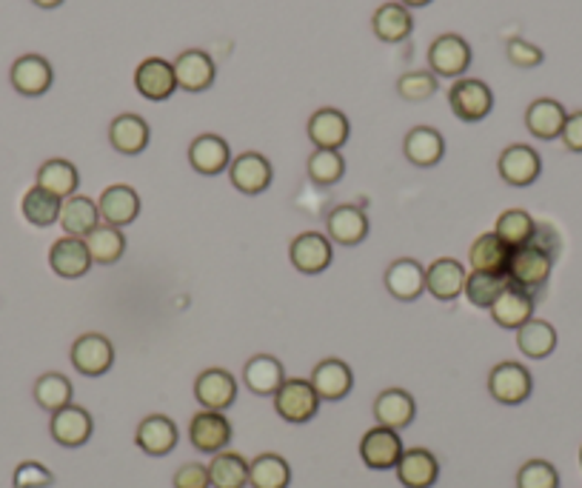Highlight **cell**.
Listing matches in <instances>:
<instances>
[{
  "label": "cell",
  "mask_w": 582,
  "mask_h": 488,
  "mask_svg": "<svg viewBox=\"0 0 582 488\" xmlns=\"http://www.w3.org/2000/svg\"><path fill=\"white\" fill-rule=\"evenodd\" d=\"M274 412L295 426L315 420V414L320 412V397H317L311 380H286L274 394Z\"/></svg>",
  "instance_id": "7a4b0ae2"
},
{
  "label": "cell",
  "mask_w": 582,
  "mask_h": 488,
  "mask_svg": "<svg viewBox=\"0 0 582 488\" xmlns=\"http://www.w3.org/2000/svg\"><path fill=\"white\" fill-rule=\"evenodd\" d=\"M189 163L198 174H205V178H214L223 169L232 166V149L220 135H200V138L192 140L189 146Z\"/></svg>",
  "instance_id": "cb8c5ba5"
},
{
  "label": "cell",
  "mask_w": 582,
  "mask_h": 488,
  "mask_svg": "<svg viewBox=\"0 0 582 488\" xmlns=\"http://www.w3.org/2000/svg\"><path fill=\"white\" fill-rule=\"evenodd\" d=\"M9 81H12L14 92H21L23 97H41L52 89L55 72H52V63L46 57L23 55L12 63Z\"/></svg>",
  "instance_id": "5bb4252c"
},
{
  "label": "cell",
  "mask_w": 582,
  "mask_h": 488,
  "mask_svg": "<svg viewBox=\"0 0 582 488\" xmlns=\"http://www.w3.org/2000/svg\"><path fill=\"white\" fill-rule=\"evenodd\" d=\"M272 163L263 158L261 151H243L240 158L232 160L229 166V180L232 187L243 194H261L272 187Z\"/></svg>",
  "instance_id": "7c38bea8"
},
{
  "label": "cell",
  "mask_w": 582,
  "mask_h": 488,
  "mask_svg": "<svg viewBox=\"0 0 582 488\" xmlns=\"http://www.w3.org/2000/svg\"><path fill=\"white\" fill-rule=\"evenodd\" d=\"M440 77L432 70H417V72H405L398 81V92L403 100L411 104H420V100H428V97L437 92Z\"/></svg>",
  "instance_id": "bcb514c9"
},
{
  "label": "cell",
  "mask_w": 582,
  "mask_h": 488,
  "mask_svg": "<svg viewBox=\"0 0 582 488\" xmlns=\"http://www.w3.org/2000/svg\"><path fill=\"white\" fill-rule=\"evenodd\" d=\"M349 117L342 115L340 109H317L315 115L308 117V140L317 146V149H335L340 151V146H346L349 140Z\"/></svg>",
  "instance_id": "7402d4cb"
},
{
  "label": "cell",
  "mask_w": 582,
  "mask_h": 488,
  "mask_svg": "<svg viewBox=\"0 0 582 488\" xmlns=\"http://www.w3.org/2000/svg\"><path fill=\"white\" fill-rule=\"evenodd\" d=\"M440 477V463L428 448H405L398 463V480L405 488H432Z\"/></svg>",
  "instance_id": "83f0119b"
},
{
  "label": "cell",
  "mask_w": 582,
  "mask_h": 488,
  "mask_svg": "<svg viewBox=\"0 0 582 488\" xmlns=\"http://www.w3.org/2000/svg\"><path fill=\"white\" fill-rule=\"evenodd\" d=\"M306 169L311 183H317V187H335L337 180L346 174V160L335 149H315L311 158H308Z\"/></svg>",
  "instance_id": "f6af8a7d"
},
{
  "label": "cell",
  "mask_w": 582,
  "mask_h": 488,
  "mask_svg": "<svg viewBox=\"0 0 582 488\" xmlns=\"http://www.w3.org/2000/svg\"><path fill=\"white\" fill-rule=\"evenodd\" d=\"M38 187L52 192L55 198L66 200L81 187V174H77L75 163H68V160L63 158H52L38 169Z\"/></svg>",
  "instance_id": "d590c367"
},
{
  "label": "cell",
  "mask_w": 582,
  "mask_h": 488,
  "mask_svg": "<svg viewBox=\"0 0 582 488\" xmlns=\"http://www.w3.org/2000/svg\"><path fill=\"white\" fill-rule=\"evenodd\" d=\"M209 480L212 488H246L248 463L234 452L214 454V460L209 463Z\"/></svg>",
  "instance_id": "b9f144b4"
},
{
  "label": "cell",
  "mask_w": 582,
  "mask_h": 488,
  "mask_svg": "<svg viewBox=\"0 0 582 488\" xmlns=\"http://www.w3.org/2000/svg\"><path fill=\"white\" fill-rule=\"evenodd\" d=\"M178 426L174 420L166 417V414H149L146 420H140V426L135 432L137 448L149 457H166L178 448Z\"/></svg>",
  "instance_id": "9a60e30c"
},
{
  "label": "cell",
  "mask_w": 582,
  "mask_h": 488,
  "mask_svg": "<svg viewBox=\"0 0 582 488\" xmlns=\"http://www.w3.org/2000/svg\"><path fill=\"white\" fill-rule=\"evenodd\" d=\"M497 169H500V178L506 180L508 187H531L537 183L542 172V160L537 155V149L526 144H514L508 149H502L500 160H497Z\"/></svg>",
  "instance_id": "30bf717a"
},
{
  "label": "cell",
  "mask_w": 582,
  "mask_h": 488,
  "mask_svg": "<svg viewBox=\"0 0 582 488\" xmlns=\"http://www.w3.org/2000/svg\"><path fill=\"white\" fill-rule=\"evenodd\" d=\"M61 206H63L61 198H55V194L46 192V189L41 187H32L27 194H23L21 212L32 226L46 229L52 226V223L61 221Z\"/></svg>",
  "instance_id": "ab89813d"
},
{
  "label": "cell",
  "mask_w": 582,
  "mask_h": 488,
  "mask_svg": "<svg viewBox=\"0 0 582 488\" xmlns=\"http://www.w3.org/2000/svg\"><path fill=\"white\" fill-rule=\"evenodd\" d=\"M535 229L537 223L531 214L522 212V209H508V212H502L500 218H497L494 234H497L508 248H520L535 237Z\"/></svg>",
  "instance_id": "7bdbcfd3"
},
{
  "label": "cell",
  "mask_w": 582,
  "mask_h": 488,
  "mask_svg": "<svg viewBox=\"0 0 582 488\" xmlns=\"http://www.w3.org/2000/svg\"><path fill=\"white\" fill-rule=\"evenodd\" d=\"M72 394H75L72 380L63 378V374H57V372L41 374L38 383H34V403H38L43 412L55 414V412H61V409L72 406Z\"/></svg>",
  "instance_id": "60d3db41"
},
{
  "label": "cell",
  "mask_w": 582,
  "mask_h": 488,
  "mask_svg": "<svg viewBox=\"0 0 582 488\" xmlns=\"http://www.w3.org/2000/svg\"><path fill=\"white\" fill-rule=\"evenodd\" d=\"M448 106L463 124H479L483 117L491 115L494 95L488 83L477 81V77H459L448 92Z\"/></svg>",
  "instance_id": "3957f363"
},
{
  "label": "cell",
  "mask_w": 582,
  "mask_h": 488,
  "mask_svg": "<svg viewBox=\"0 0 582 488\" xmlns=\"http://www.w3.org/2000/svg\"><path fill=\"white\" fill-rule=\"evenodd\" d=\"M463 289H466V268H463L459 261H454V257H440L425 272V291L434 300L448 303L463 295Z\"/></svg>",
  "instance_id": "603a6c76"
},
{
  "label": "cell",
  "mask_w": 582,
  "mask_h": 488,
  "mask_svg": "<svg viewBox=\"0 0 582 488\" xmlns=\"http://www.w3.org/2000/svg\"><path fill=\"white\" fill-rule=\"evenodd\" d=\"M192 446L203 454H220L232 443V423L223 412H198L189 423Z\"/></svg>",
  "instance_id": "2e32d148"
},
{
  "label": "cell",
  "mask_w": 582,
  "mask_h": 488,
  "mask_svg": "<svg viewBox=\"0 0 582 488\" xmlns=\"http://www.w3.org/2000/svg\"><path fill=\"white\" fill-rule=\"evenodd\" d=\"M171 66H174V77H178V89L183 92H205L218 77L212 55L203 49H186Z\"/></svg>",
  "instance_id": "e0dca14e"
},
{
  "label": "cell",
  "mask_w": 582,
  "mask_h": 488,
  "mask_svg": "<svg viewBox=\"0 0 582 488\" xmlns=\"http://www.w3.org/2000/svg\"><path fill=\"white\" fill-rule=\"evenodd\" d=\"M508 257H511V248L494 232L479 234L477 241L472 243V252H468L472 272H488V275H506Z\"/></svg>",
  "instance_id": "d6a6232c"
},
{
  "label": "cell",
  "mask_w": 582,
  "mask_h": 488,
  "mask_svg": "<svg viewBox=\"0 0 582 488\" xmlns=\"http://www.w3.org/2000/svg\"><path fill=\"white\" fill-rule=\"evenodd\" d=\"M385 289L394 300H417L425 291V268L411 257H400L385 268Z\"/></svg>",
  "instance_id": "d4e9b609"
},
{
  "label": "cell",
  "mask_w": 582,
  "mask_h": 488,
  "mask_svg": "<svg viewBox=\"0 0 582 488\" xmlns=\"http://www.w3.org/2000/svg\"><path fill=\"white\" fill-rule=\"evenodd\" d=\"M506 289H508L506 275L472 272V275H466V289H463V295H466L468 303L477 306V309H491L494 300H497Z\"/></svg>",
  "instance_id": "ee69618b"
},
{
  "label": "cell",
  "mask_w": 582,
  "mask_h": 488,
  "mask_svg": "<svg viewBox=\"0 0 582 488\" xmlns=\"http://www.w3.org/2000/svg\"><path fill=\"white\" fill-rule=\"evenodd\" d=\"M100 221V212H97V203H92L86 194H72V198L63 200L61 206V226L68 237H86L92 229H97Z\"/></svg>",
  "instance_id": "836d02e7"
},
{
  "label": "cell",
  "mask_w": 582,
  "mask_h": 488,
  "mask_svg": "<svg viewBox=\"0 0 582 488\" xmlns=\"http://www.w3.org/2000/svg\"><path fill=\"white\" fill-rule=\"evenodd\" d=\"M517 346H520L522 354L531 360L548 358V354L557 349L554 326L546 323V320H535V317H531L526 326L517 329Z\"/></svg>",
  "instance_id": "f35d334b"
},
{
  "label": "cell",
  "mask_w": 582,
  "mask_h": 488,
  "mask_svg": "<svg viewBox=\"0 0 582 488\" xmlns=\"http://www.w3.org/2000/svg\"><path fill=\"white\" fill-rule=\"evenodd\" d=\"M472 66V46L466 43V38L454 35H440L437 41L428 46V70L437 77H463Z\"/></svg>",
  "instance_id": "5b68a950"
},
{
  "label": "cell",
  "mask_w": 582,
  "mask_h": 488,
  "mask_svg": "<svg viewBox=\"0 0 582 488\" xmlns=\"http://www.w3.org/2000/svg\"><path fill=\"white\" fill-rule=\"evenodd\" d=\"M149 124L140 115H117L109 124V144L115 146L120 155H140L149 146Z\"/></svg>",
  "instance_id": "1f68e13d"
},
{
  "label": "cell",
  "mask_w": 582,
  "mask_h": 488,
  "mask_svg": "<svg viewBox=\"0 0 582 488\" xmlns=\"http://www.w3.org/2000/svg\"><path fill=\"white\" fill-rule=\"evenodd\" d=\"M97 212H100L106 226H129V223L137 221V214H140V194L131 187H126V183H115V187L103 189Z\"/></svg>",
  "instance_id": "d6986e66"
},
{
  "label": "cell",
  "mask_w": 582,
  "mask_h": 488,
  "mask_svg": "<svg viewBox=\"0 0 582 488\" xmlns=\"http://www.w3.org/2000/svg\"><path fill=\"white\" fill-rule=\"evenodd\" d=\"M560 138L569 151H582V112L569 115V120H565V126H562Z\"/></svg>",
  "instance_id": "816d5d0a"
},
{
  "label": "cell",
  "mask_w": 582,
  "mask_h": 488,
  "mask_svg": "<svg viewBox=\"0 0 582 488\" xmlns=\"http://www.w3.org/2000/svg\"><path fill=\"white\" fill-rule=\"evenodd\" d=\"M414 414H417V403H414V397H411L405 389H385L383 394H377L374 400L377 426L400 432V428H409L411 423H414Z\"/></svg>",
  "instance_id": "44dd1931"
},
{
  "label": "cell",
  "mask_w": 582,
  "mask_h": 488,
  "mask_svg": "<svg viewBox=\"0 0 582 488\" xmlns=\"http://www.w3.org/2000/svg\"><path fill=\"white\" fill-rule=\"evenodd\" d=\"M580 466H582V448H580Z\"/></svg>",
  "instance_id": "11a10c76"
},
{
  "label": "cell",
  "mask_w": 582,
  "mask_h": 488,
  "mask_svg": "<svg viewBox=\"0 0 582 488\" xmlns=\"http://www.w3.org/2000/svg\"><path fill=\"white\" fill-rule=\"evenodd\" d=\"M135 89L146 100H169L178 92L174 66L169 61H163V57H146L135 70Z\"/></svg>",
  "instance_id": "4fadbf2b"
},
{
  "label": "cell",
  "mask_w": 582,
  "mask_h": 488,
  "mask_svg": "<svg viewBox=\"0 0 582 488\" xmlns=\"http://www.w3.org/2000/svg\"><path fill=\"white\" fill-rule=\"evenodd\" d=\"M34 7H41V9H57L63 3V0H32Z\"/></svg>",
  "instance_id": "f5cc1de1"
},
{
  "label": "cell",
  "mask_w": 582,
  "mask_h": 488,
  "mask_svg": "<svg viewBox=\"0 0 582 488\" xmlns=\"http://www.w3.org/2000/svg\"><path fill=\"white\" fill-rule=\"evenodd\" d=\"M52 482H55V475H52L46 466H41V463L27 460L14 468V477H12L14 488H49Z\"/></svg>",
  "instance_id": "c3c4849f"
},
{
  "label": "cell",
  "mask_w": 582,
  "mask_h": 488,
  "mask_svg": "<svg viewBox=\"0 0 582 488\" xmlns=\"http://www.w3.org/2000/svg\"><path fill=\"white\" fill-rule=\"evenodd\" d=\"M531 389H535V380L526 365L506 360V363L494 365L491 374H488V392L497 403L502 406H520L531 397Z\"/></svg>",
  "instance_id": "277c9868"
},
{
  "label": "cell",
  "mask_w": 582,
  "mask_h": 488,
  "mask_svg": "<svg viewBox=\"0 0 582 488\" xmlns=\"http://www.w3.org/2000/svg\"><path fill=\"white\" fill-rule=\"evenodd\" d=\"M311 385H315L317 397L337 403V400L349 397L351 385H355V374H351V369L342 363V360L329 358L315 365V372H311Z\"/></svg>",
  "instance_id": "4316f807"
},
{
  "label": "cell",
  "mask_w": 582,
  "mask_h": 488,
  "mask_svg": "<svg viewBox=\"0 0 582 488\" xmlns=\"http://www.w3.org/2000/svg\"><path fill=\"white\" fill-rule=\"evenodd\" d=\"M517 488H560V471L548 460H528L517 471Z\"/></svg>",
  "instance_id": "7dc6e473"
},
{
  "label": "cell",
  "mask_w": 582,
  "mask_h": 488,
  "mask_svg": "<svg viewBox=\"0 0 582 488\" xmlns=\"http://www.w3.org/2000/svg\"><path fill=\"white\" fill-rule=\"evenodd\" d=\"M49 432H52V441L63 448H81L89 443L92 432H95V420L83 406H66L61 412L52 414V423H49Z\"/></svg>",
  "instance_id": "9c48e42d"
},
{
  "label": "cell",
  "mask_w": 582,
  "mask_h": 488,
  "mask_svg": "<svg viewBox=\"0 0 582 488\" xmlns=\"http://www.w3.org/2000/svg\"><path fill=\"white\" fill-rule=\"evenodd\" d=\"M506 55H508V61H511L514 66H520V70H535V66H540V63L546 61L542 49L535 46V43L522 41V38H514V41H508Z\"/></svg>",
  "instance_id": "681fc988"
},
{
  "label": "cell",
  "mask_w": 582,
  "mask_h": 488,
  "mask_svg": "<svg viewBox=\"0 0 582 488\" xmlns=\"http://www.w3.org/2000/svg\"><path fill=\"white\" fill-rule=\"evenodd\" d=\"M49 266L57 277H66V280H77V277L89 275L92 268V255L86 248L83 237H61V241L52 243V252H49Z\"/></svg>",
  "instance_id": "ac0fdd59"
},
{
  "label": "cell",
  "mask_w": 582,
  "mask_h": 488,
  "mask_svg": "<svg viewBox=\"0 0 582 488\" xmlns=\"http://www.w3.org/2000/svg\"><path fill=\"white\" fill-rule=\"evenodd\" d=\"M86 248H89V255H92V263H100V266H112V263H117L120 257H124L126 252V237L120 229L115 226H97L92 229L86 237Z\"/></svg>",
  "instance_id": "74e56055"
},
{
  "label": "cell",
  "mask_w": 582,
  "mask_h": 488,
  "mask_svg": "<svg viewBox=\"0 0 582 488\" xmlns=\"http://www.w3.org/2000/svg\"><path fill=\"white\" fill-rule=\"evenodd\" d=\"M569 120V112L562 109L560 100L554 97H540L526 109L528 131L540 140H554L562 135V126Z\"/></svg>",
  "instance_id": "4dcf8cb0"
},
{
  "label": "cell",
  "mask_w": 582,
  "mask_h": 488,
  "mask_svg": "<svg viewBox=\"0 0 582 488\" xmlns=\"http://www.w3.org/2000/svg\"><path fill=\"white\" fill-rule=\"evenodd\" d=\"M403 441H400L398 432L391 428L374 426L363 434L360 441V457L369 468L374 471H389V468H398L400 457H403Z\"/></svg>",
  "instance_id": "ba28073f"
},
{
  "label": "cell",
  "mask_w": 582,
  "mask_h": 488,
  "mask_svg": "<svg viewBox=\"0 0 582 488\" xmlns=\"http://www.w3.org/2000/svg\"><path fill=\"white\" fill-rule=\"evenodd\" d=\"M405 9H417V7H428L432 0H400Z\"/></svg>",
  "instance_id": "db71d44e"
},
{
  "label": "cell",
  "mask_w": 582,
  "mask_h": 488,
  "mask_svg": "<svg viewBox=\"0 0 582 488\" xmlns=\"http://www.w3.org/2000/svg\"><path fill=\"white\" fill-rule=\"evenodd\" d=\"M243 380H246V389L261 397H268V394H277L283 383H286V372H283V363L272 354H254V358L246 360L243 365Z\"/></svg>",
  "instance_id": "f1b7e54d"
},
{
  "label": "cell",
  "mask_w": 582,
  "mask_h": 488,
  "mask_svg": "<svg viewBox=\"0 0 582 488\" xmlns=\"http://www.w3.org/2000/svg\"><path fill=\"white\" fill-rule=\"evenodd\" d=\"M292 466L281 454H261L248 463V486L252 488H288Z\"/></svg>",
  "instance_id": "8d00e7d4"
},
{
  "label": "cell",
  "mask_w": 582,
  "mask_h": 488,
  "mask_svg": "<svg viewBox=\"0 0 582 488\" xmlns=\"http://www.w3.org/2000/svg\"><path fill=\"white\" fill-rule=\"evenodd\" d=\"M371 29L383 43H400L411 35L414 21H411V12L403 3H383L371 18Z\"/></svg>",
  "instance_id": "e575fe53"
},
{
  "label": "cell",
  "mask_w": 582,
  "mask_h": 488,
  "mask_svg": "<svg viewBox=\"0 0 582 488\" xmlns=\"http://www.w3.org/2000/svg\"><path fill=\"white\" fill-rule=\"evenodd\" d=\"M194 397L205 412H226L237 400V380L226 369H205L194 380Z\"/></svg>",
  "instance_id": "8fae6325"
},
{
  "label": "cell",
  "mask_w": 582,
  "mask_h": 488,
  "mask_svg": "<svg viewBox=\"0 0 582 488\" xmlns=\"http://www.w3.org/2000/svg\"><path fill=\"white\" fill-rule=\"evenodd\" d=\"M174 488H212L209 480V466H200V463H186L174 471Z\"/></svg>",
  "instance_id": "f907efd6"
},
{
  "label": "cell",
  "mask_w": 582,
  "mask_h": 488,
  "mask_svg": "<svg viewBox=\"0 0 582 488\" xmlns=\"http://www.w3.org/2000/svg\"><path fill=\"white\" fill-rule=\"evenodd\" d=\"M288 257L300 275H322L335 261V246L326 234L303 232L288 246Z\"/></svg>",
  "instance_id": "8992f818"
},
{
  "label": "cell",
  "mask_w": 582,
  "mask_h": 488,
  "mask_svg": "<svg viewBox=\"0 0 582 488\" xmlns=\"http://www.w3.org/2000/svg\"><path fill=\"white\" fill-rule=\"evenodd\" d=\"M535 295H528V291L517 289V286H508L491 306V317L494 323L500 326V329H520L526 326L531 317H535Z\"/></svg>",
  "instance_id": "484cf974"
},
{
  "label": "cell",
  "mask_w": 582,
  "mask_h": 488,
  "mask_svg": "<svg viewBox=\"0 0 582 488\" xmlns=\"http://www.w3.org/2000/svg\"><path fill=\"white\" fill-rule=\"evenodd\" d=\"M326 232H329L331 243H340V246H357L369 237V218L360 206H351V203H342L335 206L326 218Z\"/></svg>",
  "instance_id": "ffe728a7"
},
{
  "label": "cell",
  "mask_w": 582,
  "mask_h": 488,
  "mask_svg": "<svg viewBox=\"0 0 582 488\" xmlns=\"http://www.w3.org/2000/svg\"><path fill=\"white\" fill-rule=\"evenodd\" d=\"M405 160H411L420 169H432L443 160L445 155V140L437 129L432 126H414L403 140Z\"/></svg>",
  "instance_id": "f546056e"
},
{
  "label": "cell",
  "mask_w": 582,
  "mask_h": 488,
  "mask_svg": "<svg viewBox=\"0 0 582 488\" xmlns=\"http://www.w3.org/2000/svg\"><path fill=\"white\" fill-rule=\"evenodd\" d=\"M554 255L542 252L535 243H526L520 248H511V257H508L506 266V280L508 286H517V289L528 291V295H537V289H542L554 268Z\"/></svg>",
  "instance_id": "6da1fadb"
},
{
  "label": "cell",
  "mask_w": 582,
  "mask_h": 488,
  "mask_svg": "<svg viewBox=\"0 0 582 488\" xmlns=\"http://www.w3.org/2000/svg\"><path fill=\"white\" fill-rule=\"evenodd\" d=\"M72 365L83 378H100L115 365V346L106 335H81V338L72 343Z\"/></svg>",
  "instance_id": "52a82bcc"
}]
</instances>
